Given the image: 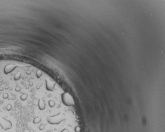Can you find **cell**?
<instances>
[{"mask_svg": "<svg viewBox=\"0 0 165 132\" xmlns=\"http://www.w3.org/2000/svg\"><path fill=\"white\" fill-rule=\"evenodd\" d=\"M0 125L2 126V127L4 129L6 130L9 129L12 126V124L9 121L7 120L4 117H2L1 119H0Z\"/></svg>", "mask_w": 165, "mask_h": 132, "instance_id": "cell-1", "label": "cell"}]
</instances>
